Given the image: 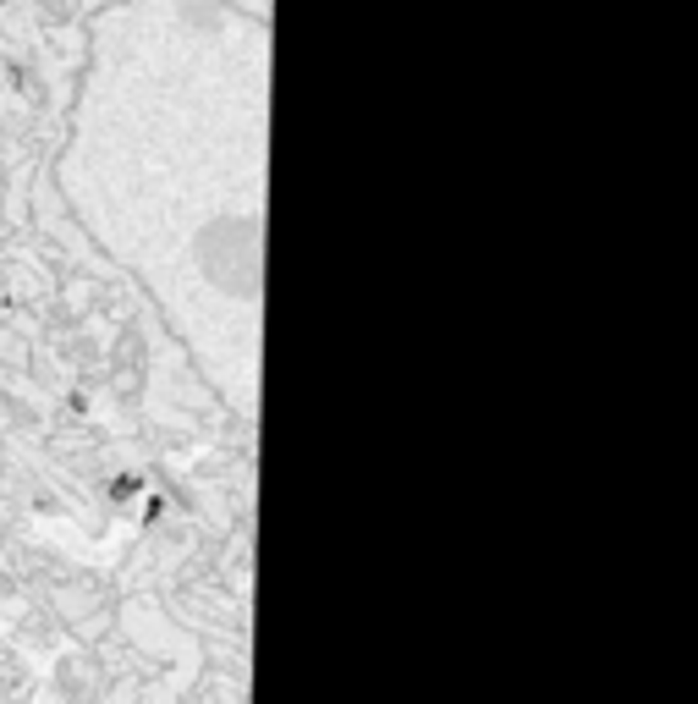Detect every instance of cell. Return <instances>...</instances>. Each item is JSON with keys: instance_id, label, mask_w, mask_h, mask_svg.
I'll list each match as a JSON object with an SVG mask.
<instances>
[{"instance_id": "1", "label": "cell", "mask_w": 698, "mask_h": 704, "mask_svg": "<svg viewBox=\"0 0 698 704\" xmlns=\"http://www.w3.org/2000/svg\"><path fill=\"white\" fill-rule=\"evenodd\" d=\"M56 188L199 380L253 435L264 363L270 28L226 0H121L94 23Z\"/></svg>"}]
</instances>
